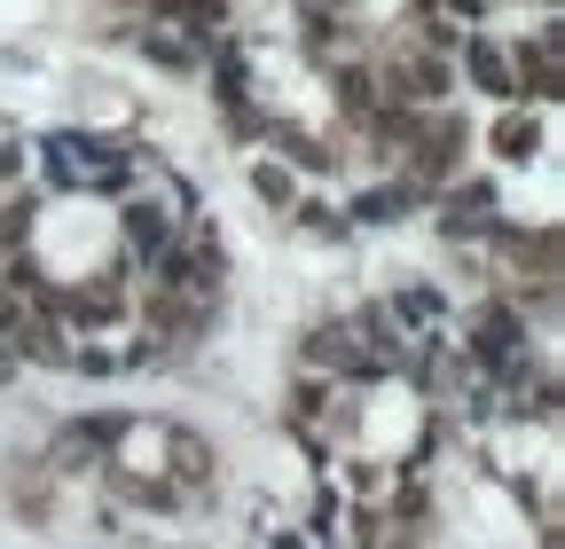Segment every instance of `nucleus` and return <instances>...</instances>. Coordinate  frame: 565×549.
<instances>
[{"instance_id":"f257e3e1","label":"nucleus","mask_w":565,"mask_h":549,"mask_svg":"<svg viewBox=\"0 0 565 549\" xmlns=\"http://www.w3.org/2000/svg\"><path fill=\"white\" fill-rule=\"evenodd\" d=\"M456 79L479 87L487 103H519V63H511V40H494L487 24L456 40Z\"/></svg>"},{"instance_id":"20e7f679","label":"nucleus","mask_w":565,"mask_h":549,"mask_svg":"<svg viewBox=\"0 0 565 549\" xmlns=\"http://www.w3.org/2000/svg\"><path fill=\"white\" fill-rule=\"evenodd\" d=\"M252 196L267 204V213H282V220H291V204L307 196V189H299V165H282L275 150H259V158H252Z\"/></svg>"},{"instance_id":"7ed1b4c3","label":"nucleus","mask_w":565,"mask_h":549,"mask_svg":"<svg viewBox=\"0 0 565 549\" xmlns=\"http://www.w3.org/2000/svg\"><path fill=\"white\" fill-rule=\"evenodd\" d=\"M542 142H550V103H511L503 118H494V158L503 165L542 158Z\"/></svg>"},{"instance_id":"f03ea898","label":"nucleus","mask_w":565,"mask_h":549,"mask_svg":"<svg viewBox=\"0 0 565 549\" xmlns=\"http://www.w3.org/2000/svg\"><path fill=\"white\" fill-rule=\"evenodd\" d=\"M511 63H519V103H557L565 95V32H557V17H542L534 40H511Z\"/></svg>"}]
</instances>
